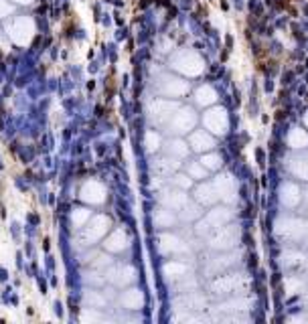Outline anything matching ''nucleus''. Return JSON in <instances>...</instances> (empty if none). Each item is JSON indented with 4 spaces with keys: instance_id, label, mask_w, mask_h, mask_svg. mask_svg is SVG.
<instances>
[{
    "instance_id": "39448f33",
    "label": "nucleus",
    "mask_w": 308,
    "mask_h": 324,
    "mask_svg": "<svg viewBox=\"0 0 308 324\" xmlns=\"http://www.w3.org/2000/svg\"><path fill=\"white\" fill-rule=\"evenodd\" d=\"M247 302L243 300V298H239V300H229V302H223V304H219V310H227V312H237V310H247Z\"/></svg>"
},
{
    "instance_id": "f03ea898",
    "label": "nucleus",
    "mask_w": 308,
    "mask_h": 324,
    "mask_svg": "<svg viewBox=\"0 0 308 324\" xmlns=\"http://www.w3.org/2000/svg\"><path fill=\"white\" fill-rule=\"evenodd\" d=\"M237 255H239V253H223V255H217V257H213V259H209V263L205 265L209 278L219 275V272L229 269L231 265L235 263V257H237Z\"/></svg>"
},
{
    "instance_id": "f257e3e1",
    "label": "nucleus",
    "mask_w": 308,
    "mask_h": 324,
    "mask_svg": "<svg viewBox=\"0 0 308 324\" xmlns=\"http://www.w3.org/2000/svg\"><path fill=\"white\" fill-rule=\"evenodd\" d=\"M231 219V213L227 209H217L215 213H209L205 219H201L197 223V233L199 235H205V233H213V231L221 229V223L223 221H229Z\"/></svg>"
},
{
    "instance_id": "20e7f679",
    "label": "nucleus",
    "mask_w": 308,
    "mask_h": 324,
    "mask_svg": "<svg viewBox=\"0 0 308 324\" xmlns=\"http://www.w3.org/2000/svg\"><path fill=\"white\" fill-rule=\"evenodd\" d=\"M201 217V211H199V207L197 205H189L187 203L185 207L180 209V219L183 221H195V219Z\"/></svg>"
},
{
    "instance_id": "7ed1b4c3",
    "label": "nucleus",
    "mask_w": 308,
    "mask_h": 324,
    "mask_svg": "<svg viewBox=\"0 0 308 324\" xmlns=\"http://www.w3.org/2000/svg\"><path fill=\"white\" fill-rule=\"evenodd\" d=\"M203 296H199V294H195V292H185L183 296L179 298V300L174 302L176 306H180V310H201L203 308Z\"/></svg>"
}]
</instances>
